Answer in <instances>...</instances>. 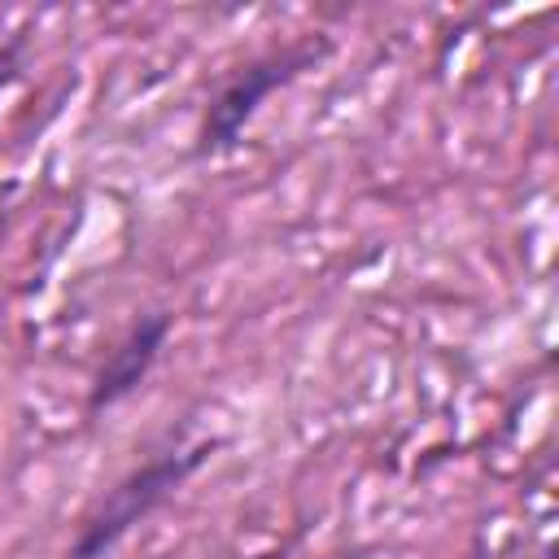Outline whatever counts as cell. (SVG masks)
Listing matches in <instances>:
<instances>
[{
    "instance_id": "1",
    "label": "cell",
    "mask_w": 559,
    "mask_h": 559,
    "mask_svg": "<svg viewBox=\"0 0 559 559\" xmlns=\"http://www.w3.org/2000/svg\"><path fill=\"white\" fill-rule=\"evenodd\" d=\"M218 450V441H197V445H170L148 454L140 467H131L122 480H114L100 502L83 515L70 555L66 559H105L135 524H144L162 502L175 498V489H183V480L205 467V459Z\"/></svg>"
},
{
    "instance_id": "2",
    "label": "cell",
    "mask_w": 559,
    "mask_h": 559,
    "mask_svg": "<svg viewBox=\"0 0 559 559\" xmlns=\"http://www.w3.org/2000/svg\"><path fill=\"white\" fill-rule=\"evenodd\" d=\"M314 57H319L314 44H297V48H280V52H266V57H253V61L236 66L214 87V96L205 100V114H201V127H197V157L227 153L240 140V131L249 127V118L262 109V100L271 92H280L284 83H293Z\"/></svg>"
},
{
    "instance_id": "3",
    "label": "cell",
    "mask_w": 559,
    "mask_h": 559,
    "mask_svg": "<svg viewBox=\"0 0 559 559\" xmlns=\"http://www.w3.org/2000/svg\"><path fill=\"white\" fill-rule=\"evenodd\" d=\"M166 341H170V314H166V310H144V314L118 336V345L105 354L100 371L92 376L87 415H100V411L118 406L122 397H131V393L144 384V376L157 367Z\"/></svg>"
},
{
    "instance_id": "4",
    "label": "cell",
    "mask_w": 559,
    "mask_h": 559,
    "mask_svg": "<svg viewBox=\"0 0 559 559\" xmlns=\"http://www.w3.org/2000/svg\"><path fill=\"white\" fill-rule=\"evenodd\" d=\"M22 66H26V31L0 39V92L22 79Z\"/></svg>"
}]
</instances>
